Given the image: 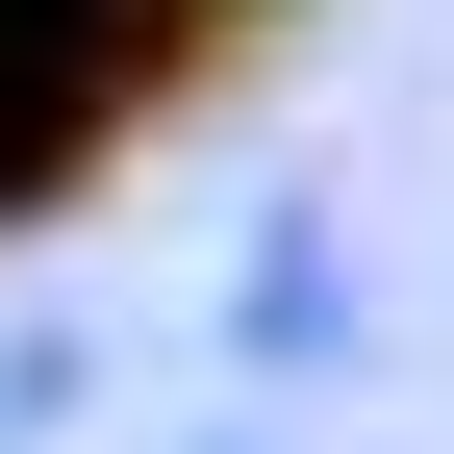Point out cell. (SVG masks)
<instances>
[{
	"label": "cell",
	"mask_w": 454,
	"mask_h": 454,
	"mask_svg": "<svg viewBox=\"0 0 454 454\" xmlns=\"http://www.w3.org/2000/svg\"><path fill=\"white\" fill-rule=\"evenodd\" d=\"M227 354H253V379H328V354H354V253H328V227H253V278H227Z\"/></svg>",
	"instance_id": "1"
}]
</instances>
